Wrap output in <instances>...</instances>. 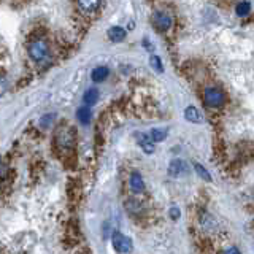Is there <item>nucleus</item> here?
I'll return each mask as SVG.
<instances>
[{
	"instance_id": "nucleus-14",
	"label": "nucleus",
	"mask_w": 254,
	"mask_h": 254,
	"mask_svg": "<svg viewBox=\"0 0 254 254\" xmlns=\"http://www.w3.org/2000/svg\"><path fill=\"white\" fill-rule=\"evenodd\" d=\"M149 64H151V67H153L157 71V73H162V71H164L162 61H161V58H159V56H151Z\"/></svg>"
},
{
	"instance_id": "nucleus-13",
	"label": "nucleus",
	"mask_w": 254,
	"mask_h": 254,
	"mask_svg": "<svg viewBox=\"0 0 254 254\" xmlns=\"http://www.w3.org/2000/svg\"><path fill=\"white\" fill-rule=\"evenodd\" d=\"M185 118L189 123H200L202 121V113L195 107H188L185 110Z\"/></svg>"
},
{
	"instance_id": "nucleus-11",
	"label": "nucleus",
	"mask_w": 254,
	"mask_h": 254,
	"mask_svg": "<svg viewBox=\"0 0 254 254\" xmlns=\"http://www.w3.org/2000/svg\"><path fill=\"white\" fill-rule=\"evenodd\" d=\"M76 118H78V121L87 126L91 123V119H92V113H91V110L89 107H81V108H78L76 111Z\"/></svg>"
},
{
	"instance_id": "nucleus-6",
	"label": "nucleus",
	"mask_w": 254,
	"mask_h": 254,
	"mask_svg": "<svg viewBox=\"0 0 254 254\" xmlns=\"http://www.w3.org/2000/svg\"><path fill=\"white\" fill-rule=\"evenodd\" d=\"M137 140H138V145L143 148L146 154H153L154 153V141L153 138L149 137L146 133H137Z\"/></svg>"
},
{
	"instance_id": "nucleus-20",
	"label": "nucleus",
	"mask_w": 254,
	"mask_h": 254,
	"mask_svg": "<svg viewBox=\"0 0 254 254\" xmlns=\"http://www.w3.org/2000/svg\"><path fill=\"white\" fill-rule=\"evenodd\" d=\"M170 216H172V219H178L180 218V210L173 206V208L170 210Z\"/></svg>"
},
{
	"instance_id": "nucleus-4",
	"label": "nucleus",
	"mask_w": 254,
	"mask_h": 254,
	"mask_svg": "<svg viewBox=\"0 0 254 254\" xmlns=\"http://www.w3.org/2000/svg\"><path fill=\"white\" fill-rule=\"evenodd\" d=\"M58 143L61 148H73L75 145V132L70 127H62L58 133Z\"/></svg>"
},
{
	"instance_id": "nucleus-21",
	"label": "nucleus",
	"mask_w": 254,
	"mask_h": 254,
	"mask_svg": "<svg viewBox=\"0 0 254 254\" xmlns=\"http://www.w3.org/2000/svg\"><path fill=\"white\" fill-rule=\"evenodd\" d=\"M224 254H242V253L238 251L237 248H229V250H227V251H226Z\"/></svg>"
},
{
	"instance_id": "nucleus-9",
	"label": "nucleus",
	"mask_w": 254,
	"mask_h": 254,
	"mask_svg": "<svg viewBox=\"0 0 254 254\" xmlns=\"http://www.w3.org/2000/svg\"><path fill=\"white\" fill-rule=\"evenodd\" d=\"M108 37L111 42H123L126 38V30L119 26H115V27H110L108 29Z\"/></svg>"
},
{
	"instance_id": "nucleus-19",
	"label": "nucleus",
	"mask_w": 254,
	"mask_h": 254,
	"mask_svg": "<svg viewBox=\"0 0 254 254\" xmlns=\"http://www.w3.org/2000/svg\"><path fill=\"white\" fill-rule=\"evenodd\" d=\"M54 118H56L54 115H46V116H43V118H42V121H40V126H42L43 129H46L48 126H50V124H53Z\"/></svg>"
},
{
	"instance_id": "nucleus-3",
	"label": "nucleus",
	"mask_w": 254,
	"mask_h": 254,
	"mask_svg": "<svg viewBox=\"0 0 254 254\" xmlns=\"http://www.w3.org/2000/svg\"><path fill=\"white\" fill-rule=\"evenodd\" d=\"M29 56L32 58V61L40 62L43 61L48 56V46L43 40H35L29 45Z\"/></svg>"
},
{
	"instance_id": "nucleus-15",
	"label": "nucleus",
	"mask_w": 254,
	"mask_h": 254,
	"mask_svg": "<svg viewBox=\"0 0 254 254\" xmlns=\"http://www.w3.org/2000/svg\"><path fill=\"white\" fill-rule=\"evenodd\" d=\"M235 11H237L238 16H246L251 11V3L250 2H240V3L237 5Z\"/></svg>"
},
{
	"instance_id": "nucleus-2",
	"label": "nucleus",
	"mask_w": 254,
	"mask_h": 254,
	"mask_svg": "<svg viewBox=\"0 0 254 254\" xmlns=\"http://www.w3.org/2000/svg\"><path fill=\"white\" fill-rule=\"evenodd\" d=\"M111 242H113L115 250L121 254H129L133 248L130 238L123 235V234H119V232H115L113 235H111Z\"/></svg>"
},
{
	"instance_id": "nucleus-17",
	"label": "nucleus",
	"mask_w": 254,
	"mask_h": 254,
	"mask_svg": "<svg viewBox=\"0 0 254 254\" xmlns=\"http://www.w3.org/2000/svg\"><path fill=\"white\" fill-rule=\"evenodd\" d=\"M78 5L81 6L84 11H94L100 6V2H78Z\"/></svg>"
},
{
	"instance_id": "nucleus-10",
	"label": "nucleus",
	"mask_w": 254,
	"mask_h": 254,
	"mask_svg": "<svg viewBox=\"0 0 254 254\" xmlns=\"http://www.w3.org/2000/svg\"><path fill=\"white\" fill-rule=\"evenodd\" d=\"M108 75H110V70L107 67H97V68L92 70L91 78H92V81L100 83V81H105Z\"/></svg>"
},
{
	"instance_id": "nucleus-7",
	"label": "nucleus",
	"mask_w": 254,
	"mask_h": 254,
	"mask_svg": "<svg viewBox=\"0 0 254 254\" xmlns=\"http://www.w3.org/2000/svg\"><path fill=\"white\" fill-rule=\"evenodd\" d=\"M188 172V164L185 161H172L170 165H169V175L170 177H180L181 173H186Z\"/></svg>"
},
{
	"instance_id": "nucleus-16",
	"label": "nucleus",
	"mask_w": 254,
	"mask_h": 254,
	"mask_svg": "<svg viewBox=\"0 0 254 254\" xmlns=\"http://www.w3.org/2000/svg\"><path fill=\"white\" fill-rule=\"evenodd\" d=\"M149 137L153 138V141H162L167 137V132L165 130H159V129H153L149 133Z\"/></svg>"
},
{
	"instance_id": "nucleus-18",
	"label": "nucleus",
	"mask_w": 254,
	"mask_h": 254,
	"mask_svg": "<svg viewBox=\"0 0 254 254\" xmlns=\"http://www.w3.org/2000/svg\"><path fill=\"white\" fill-rule=\"evenodd\" d=\"M194 167H195V172H197V175L198 177H202L203 180H206V181H211V177H210V173L206 172L203 167L200 165V164H194Z\"/></svg>"
},
{
	"instance_id": "nucleus-8",
	"label": "nucleus",
	"mask_w": 254,
	"mask_h": 254,
	"mask_svg": "<svg viewBox=\"0 0 254 254\" xmlns=\"http://www.w3.org/2000/svg\"><path fill=\"white\" fill-rule=\"evenodd\" d=\"M130 189L133 192H143L145 190V183L140 173H132L130 175Z\"/></svg>"
},
{
	"instance_id": "nucleus-12",
	"label": "nucleus",
	"mask_w": 254,
	"mask_h": 254,
	"mask_svg": "<svg viewBox=\"0 0 254 254\" xmlns=\"http://www.w3.org/2000/svg\"><path fill=\"white\" fill-rule=\"evenodd\" d=\"M83 99H84L86 107L94 105V103L99 100V89H97V87H89V89L84 92V97Z\"/></svg>"
},
{
	"instance_id": "nucleus-1",
	"label": "nucleus",
	"mask_w": 254,
	"mask_h": 254,
	"mask_svg": "<svg viewBox=\"0 0 254 254\" xmlns=\"http://www.w3.org/2000/svg\"><path fill=\"white\" fill-rule=\"evenodd\" d=\"M203 97H205V103H206L208 107H211V108L221 107L222 103H224V100H226L224 92H222V91L219 89V87H214V86L206 87V89H205V94H203Z\"/></svg>"
},
{
	"instance_id": "nucleus-5",
	"label": "nucleus",
	"mask_w": 254,
	"mask_h": 254,
	"mask_svg": "<svg viewBox=\"0 0 254 254\" xmlns=\"http://www.w3.org/2000/svg\"><path fill=\"white\" fill-rule=\"evenodd\" d=\"M153 22L157 30L164 32L172 26V18L169 16V13H165V11H156L153 14Z\"/></svg>"
}]
</instances>
